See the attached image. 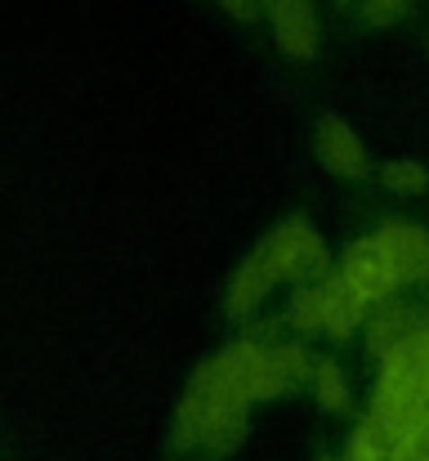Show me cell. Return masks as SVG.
Segmentation results:
<instances>
[{
	"label": "cell",
	"mask_w": 429,
	"mask_h": 461,
	"mask_svg": "<svg viewBox=\"0 0 429 461\" xmlns=\"http://www.w3.org/2000/svg\"><path fill=\"white\" fill-rule=\"evenodd\" d=\"M260 256L273 265L278 283L286 278V283H295V287L317 283V278L331 269V251H326L322 233H317L304 215H290V220H282V224H278V229L264 238Z\"/></svg>",
	"instance_id": "cell-1"
},
{
	"label": "cell",
	"mask_w": 429,
	"mask_h": 461,
	"mask_svg": "<svg viewBox=\"0 0 429 461\" xmlns=\"http://www.w3.org/2000/svg\"><path fill=\"white\" fill-rule=\"evenodd\" d=\"M376 399H429V327L421 322L398 349L380 358Z\"/></svg>",
	"instance_id": "cell-2"
},
{
	"label": "cell",
	"mask_w": 429,
	"mask_h": 461,
	"mask_svg": "<svg viewBox=\"0 0 429 461\" xmlns=\"http://www.w3.org/2000/svg\"><path fill=\"white\" fill-rule=\"evenodd\" d=\"M385 265L394 269L398 287L403 283H425L429 278V233L421 224H407V220H389L380 233H371Z\"/></svg>",
	"instance_id": "cell-3"
},
{
	"label": "cell",
	"mask_w": 429,
	"mask_h": 461,
	"mask_svg": "<svg viewBox=\"0 0 429 461\" xmlns=\"http://www.w3.org/2000/svg\"><path fill=\"white\" fill-rule=\"evenodd\" d=\"M340 278H344L367 305H380V301H389V296L398 292V278H394V269L385 265L376 238H358V242L344 251V260H340Z\"/></svg>",
	"instance_id": "cell-4"
},
{
	"label": "cell",
	"mask_w": 429,
	"mask_h": 461,
	"mask_svg": "<svg viewBox=\"0 0 429 461\" xmlns=\"http://www.w3.org/2000/svg\"><path fill=\"white\" fill-rule=\"evenodd\" d=\"M260 9L269 14L273 41L286 59H313L317 54V14L313 0H260Z\"/></svg>",
	"instance_id": "cell-5"
},
{
	"label": "cell",
	"mask_w": 429,
	"mask_h": 461,
	"mask_svg": "<svg viewBox=\"0 0 429 461\" xmlns=\"http://www.w3.org/2000/svg\"><path fill=\"white\" fill-rule=\"evenodd\" d=\"M317 157L340 179H362L367 175V149H362L358 131L349 122H340V117H322L317 122Z\"/></svg>",
	"instance_id": "cell-6"
},
{
	"label": "cell",
	"mask_w": 429,
	"mask_h": 461,
	"mask_svg": "<svg viewBox=\"0 0 429 461\" xmlns=\"http://www.w3.org/2000/svg\"><path fill=\"white\" fill-rule=\"evenodd\" d=\"M421 327V309L403 305V301H380V305H371L367 313V345H371V354L376 358H385L389 349H398L412 331Z\"/></svg>",
	"instance_id": "cell-7"
},
{
	"label": "cell",
	"mask_w": 429,
	"mask_h": 461,
	"mask_svg": "<svg viewBox=\"0 0 429 461\" xmlns=\"http://www.w3.org/2000/svg\"><path fill=\"white\" fill-rule=\"evenodd\" d=\"M278 287V274H273V265L255 251L251 260H242L237 265V274L228 278V313L233 318H251L255 309L264 305V296Z\"/></svg>",
	"instance_id": "cell-8"
},
{
	"label": "cell",
	"mask_w": 429,
	"mask_h": 461,
	"mask_svg": "<svg viewBox=\"0 0 429 461\" xmlns=\"http://www.w3.org/2000/svg\"><path fill=\"white\" fill-rule=\"evenodd\" d=\"M322 283H326V318H322V331L335 336V340H344V336L358 331V322H367V309L371 305H367L340 274H322Z\"/></svg>",
	"instance_id": "cell-9"
},
{
	"label": "cell",
	"mask_w": 429,
	"mask_h": 461,
	"mask_svg": "<svg viewBox=\"0 0 429 461\" xmlns=\"http://www.w3.org/2000/svg\"><path fill=\"white\" fill-rule=\"evenodd\" d=\"M308 381H313V399H317L322 412H349L353 390H349V376H344V367L335 358H317Z\"/></svg>",
	"instance_id": "cell-10"
},
{
	"label": "cell",
	"mask_w": 429,
	"mask_h": 461,
	"mask_svg": "<svg viewBox=\"0 0 429 461\" xmlns=\"http://www.w3.org/2000/svg\"><path fill=\"white\" fill-rule=\"evenodd\" d=\"M322 318H326V283H304L295 296H290V309H286V322L299 331V336H313L322 331Z\"/></svg>",
	"instance_id": "cell-11"
},
{
	"label": "cell",
	"mask_w": 429,
	"mask_h": 461,
	"mask_svg": "<svg viewBox=\"0 0 429 461\" xmlns=\"http://www.w3.org/2000/svg\"><path fill=\"white\" fill-rule=\"evenodd\" d=\"M269 372H273V385L282 394V390H295L313 376V358L304 345H269Z\"/></svg>",
	"instance_id": "cell-12"
},
{
	"label": "cell",
	"mask_w": 429,
	"mask_h": 461,
	"mask_svg": "<svg viewBox=\"0 0 429 461\" xmlns=\"http://www.w3.org/2000/svg\"><path fill=\"white\" fill-rule=\"evenodd\" d=\"M380 184H385L389 193H425L429 170L421 161H412V157H398V161H389V166L380 170Z\"/></svg>",
	"instance_id": "cell-13"
},
{
	"label": "cell",
	"mask_w": 429,
	"mask_h": 461,
	"mask_svg": "<svg viewBox=\"0 0 429 461\" xmlns=\"http://www.w3.org/2000/svg\"><path fill=\"white\" fill-rule=\"evenodd\" d=\"M358 14L367 27H394L412 14V0H358Z\"/></svg>",
	"instance_id": "cell-14"
},
{
	"label": "cell",
	"mask_w": 429,
	"mask_h": 461,
	"mask_svg": "<svg viewBox=\"0 0 429 461\" xmlns=\"http://www.w3.org/2000/svg\"><path fill=\"white\" fill-rule=\"evenodd\" d=\"M344 461H394V453H389V448H380V444L371 439V430H367V426H358V430L349 435Z\"/></svg>",
	"instance_id": "cell-15"
},
{
	"label": "cell",
	"mask_w": 429,
	"mask_h": 461,
	"mask_svg": "<svg viewBox=\"0 0 429 461\" xmlns=\"http://www.w3.org/2000/svg\"><path fill=\"white\" fill-rule=\"evenodd\" d=\"M219 9H224L228 18H237V23H251V18L260 14V0H219Z\"/></svg>",
	"instance_id": "cell-16"
},
{
	"label": "cell",
	"mask_w": 429,
	"mask_h": 461,
	"mask_svg": "<svg viewBox=\"0 0 429 461\" xmlns=\"http://www.w3.org/2000/svg\"><path fill=\"white\" fill-rule=\"evenodd\" d=\"M398 461H429V430L425 435H416V439L398 453Z\"/></svg>",
	"instance_id": "cell-17"
},
{
	"label": "cell",
	"mask_w": 429,
	"mask_h": 461,
	"mask_svg": "<svg viewBox=\"0 0 429 461\" xmlns=\"http://www.w3.org/2000/svg\"><path fill=\"white\" fill-rule=\"evenodd\" d=\"M340 5H353V0H340Z\"/></svg>",
	"instance_id": "cell-18"
},
{
	"label": "cell",
	"mask_w": 429,
	"mask_h": 461,
	"mask_svg": "<svg viewBox=\"0 0 429 461\" xmlns=\"http://www.w3.org/2000/svg\"><path fill=\"white\" fill-rule=\"evenodd\" d=\"M317 461H331V457H317Z\"/></svg>",
	"instance_id": "cell-19"
}]
</instances>
